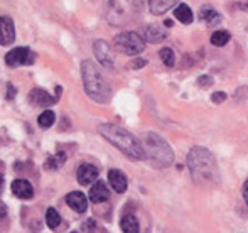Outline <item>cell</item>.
<instances>
[{"mask_svg": "<svg viewBox=\"0 0 248 233\" xmlns=\"http://www.w3.org/2000/svg\"><path fill=\"white\" fill-rule=\"evenodd\" d=\"M98 132L101 137L107 139L110 144H113L118 151H122L128 159H132V161H144V159L147 157L145 149H144V145L140 144V140H139L134 134H130L128 130L122 128L120 125L101 124L98 127Z\"/></svg>", "mask_w": 248, "mask_h": 233, "instance_id": "cell-1", "label": "cell"}, {"mask_svg": "<svg viewBox=\"0 0 248 233\" xmlns=\"http://www.w3.org/2000/svg\"><path fill=\"white\" fill-rule=\"evenodd\" d=\"M81 78L83 85H85L86 95L92 100L98 103H107L111 96V88L103 78L101 71L95 66L93 61H83L81 62Z\"/></svg>", "mask_w": 248, "mask_h": 233, "instance_id": "cell-2", "label": "cell"}, {"mask_svg": "<svg viewBox=\"0 0 248 233\" xmlns=\"http://www.w3.org/2000/svg\"><path fill=\"white\" fill-rule=\"evenodd\" d=\"M187 166H189L191 176L196 183L215 181L218 177V164H216L215 155L204 147L191 149L187 154Z\"/></svg>", "mask_w": 248, "mask_h": 233, "instance_id": "cell-3", "label": "cell"}, {"mask_svg": "<svg viewBox=\"0 0 248 233\" xmlns=\"http://www.w3.org/2000/svg\"><path fill=\"white\" fill-rule=\"evenodd\" d=\"M145 154H147L154 168L166 169L172 166L174 162V152L170 145L160 135L154 134V132H149L145 135Z\"/></svg>", "mask_w": 248, "mask_h": 233, "instance_id": "cell-4", "label": "cell"}, {"mask_svg": "<svg viewBox=\"0 0 248 233\" xmlns=\"http://www.w3.org/2000/svg\"><path fill=\"white\" fill-rule=\"evenodd\" d=\"M113 47L118 53L128 54V56H137L145 49V39L139 36L137 32H120L115 36Z\"/></svg>", "mask_w": 248, "mask_h": 233, "instance_id": "cell-5", "label": "cell"}, {"mask_svg": "<svg viewBox=\"0 0 248 233\" xmlns=\"http://www.w3.org/2000/svg\"><path fill=\"white\" fill-rule=\"evenodd\" d=\"M34 53L29 47H16V49L9 51L5 56V62L10 68H17V66L24 64H32L34 62Z\"/></svg>", "mask_w": 248, "mask_h": 233, "instance_id": "cell-6", "label": "cell"}, {"mask_svg": "<svg viewBox=\"0 0 248 233\" xmlns=\"http://www.w3.org/2000/svg\"><path fill=\"white\" fill-rule=\"evenodd\" d=\"M93 53H95L96 59H98V62L101 66H105V68H113V54H111V49L110 46H108V43H105V41H95V44H93Z\"/></svg>", "mask_w": 248, "mask_h": 233, "instance_id": "cell-7", "label": "cell"}, {"mask_svg": "<svg viewBox=\"0 0 248 233\" xmlns=\"http://www.w3.org/2000/svg\"><path fill=\"white\" fill-rule=\"evenodd\" d=\"M98 177V169L93 164H81L76 171V179L81 186H88L92 183H96Z\"/></svg>", "mask_w": 248, "mask_h": 233, "instance_id": "cell-8", "label": "cell"}, {"mask_svg": "<svg viewBox=\"0 0 248 233\" xmlns=\"http://www.w3.org/2000/svg\"><path fill=\"white\" fill-rule=\"evenodd\" d=\"M29 102L32 103L34 107H49V105H52V103L58 102V98L49 95L46 90L36 88L29 93Z\"/></svg>", "mask_w": 248, "mask_h": 233, "instance_id": "cell-9", "label": "cell"}, {"mask_svg": "<svg viewBox=\"0 0 248 233\" xmlns=\"http://www.w3.org/2000/svg\"><path fill=\"white\" fill-rule=\"evenodd\" d=\"M108 183L113 187L115 193H125L128 186L127 176L122 171H118V169H110V171H108Z\"/></svg>", "mask_w": 248, "mask_h": 233, "instance_id": "cell-10", "label": "cell"}, {"mask_svg": "<svg viewBox=\"0 0 248 233\" xmlns=\"http://www.w3.org/2000/svg\"><path fill=\"white\" fill-rule=\"evenodd\" d=\"M12 193L19 200H31L34 196V187L29 181L26 179H16L12 183Z\"/></svg>", "mask_w": 248, "mask_h": 233, "instance_id": "cell-11", "label": "cell"}, {"mask_svg": "<svg viewBox=\"0 0 248 233\" xmlns=\"http://www.w3.org/2000/svg\"><path fill=\"white\" fill-rule=\"evenodd\" d=\"M0 26H2V46H10L16 39V27L10 17L2 16L0 19Z\"/></svg>", "mask_w": 248, "mask_h": 233, "instance_id": "cell-12", "label": "cell"}, {"mask_svg": "<svg viewBox=\"0 0 248 233\" xmlns=\"http://www.w3.org/2000/svg\"><path fill=\"white\" fill-rule=\"evenodd\" d=\"M66 201H68V204L71 206V210L76 211V213H85L86 206H88V200H86L85 194L79 193V191L69 193L68 196H66Z\"/></svg>", "mask_w": 248, "mask_h": 233, "instance_id": "cell-13", "label": "cell"}, {"mask_svg": "<svg viewBox=\"0 0 248 233\" xmlns=\"http://www.w3.org/2000/svg\"><path fill=\"white\" fill-rule=\"evenodd\" d=\"M108 198H110V193H108L105 183L103 181H96L95 186H93L92 191H90V200H92L95 204H100V203L108 201Z\"/></svg>", "mask_w": 248, "mask_h": 233, "instance_id": "cell-14", "label": "cell"}, {"mask_svg": "<svg viewBox=\"0 0 248 233\" xmlns=\"http://www.w3.org/2000/svg\"><path fill=\"white\" fill-rule=\"evenodd\" d=\"M176 3H179V0H149V10L154 16H162Z\"/></svg>", "mask_w": 248, "mask_h": 233, "instance_id": "cell-15", "label": "cell"}, {"mask_svg": "<svg viewBox=\"0 0 248 233\" xmlns=\"http://www.w3.org/2000/svg\"><path fill=\"white\" fill-rule=\"evenodd\" d=\"M166 36L167 32L157 24H150L145 27V41H149V43H159V41L166 39Z\"/></svg>", "mask_w": 248, "mask_h": 233, "instance_id": "cell-16", "label": "cell"}, {"mask_svg": "<svg viewBox=\"0 0 248 233\" xmlns=\"http://www.w3.org/2000/svg\"><path fill=\"white\" fill-rule=\"evenodd\" d=\"M174 17L183 24H191L194 19L193 10H191L189 5H186V3H179V5L174 9Z\"/></svg>", "mask_w": 248, "mask_h": 233, "instance_id": "cell-17", "label": "cell"}, {"mask_svg": "<svg viewBox=\"0 0 248 233\" xmlns=\"http://www.w3.org/2000/svg\"><path fill=\"white\" fill-rule=\"evenodd\" d=\"M199 17H201V20H204L206 24H209V26H213V24H218L219 20H221V16H219V14L216 12L211 5L201 7V10H199Z\"/></svg>", "mask_w": 248, "mask_h": 233, "instance_id": "cell-18", "label": "cell"}, {"mask_svg": "<svg viewBox=\"0 0 248 233\" xmlns=\"http://www.w3.org/2000/svg\"><path fill=\"white\" fill-rule=\"evenodd\" d=\"M122 230L124 233H139L140 232V225H139V220L134 217V215H125L122 218V223H120Z\"/></svg>", "mask_w": 248, "mask_h": 233, "instance_id": "cell-19", "label": "cell"}, {"mask_svg": "<svg viewBox=\"0 0 248 233\" xmlns=\"http://www.w3.org/2000/svg\"><path fill=\"white\" fill-rule=\"evenodd\" d=\"M228 41H230V34L226 32V31H215V32L211 34V44L216 47L226 46Z\"/></svg>", "mask_w": 248, "mask_h": 233, "instance_id": "cell-20", "label": "cell"}, {"mask_svg": "<svg viewBox=\"0 0 248 233\" xmlns=\"http://www.w3.org/2000/svg\"><path fill=\"white\" fill-rule=\"evenodd\" d=\"M46 223L51 230H56V228L61 225V217H59V213L54 208H49V210L46 211Z\"/></svg>", "mask_w": 248, "mask_h": 233, "instance_id": "cell-21", "label": "cell"}, {"mask_svg": "<svg viewBox=\"0 0 248 233\" xmlns=\"http://www.w3.org/2000/svg\"><path fill=\"white\" fill-rule=\"evenodd\" d=\"M54 120H56V113L52 110H46V112H43L39 118H37V124H39L41 128H49L54 124Z\"/></svg>", "mask_w": 248, "mask_h": 233, "instance_id": "cell-22", "label": "cell"}, {"mask_svg": "<svg viewBox=\"0 0 248 233\" xmlns=\"http://www.w3.org/2000/svg\"><path fill=\"white\" fill-rule=\"evenodd\" d=\"M159 56L167 68H172L174 62H176V56H174L172 49H169V47H162V49L159 51Z\"/></svg>", "mask_w": 248, "mask_h": 233, "instance_id": "cell-23", "label": "cell"}, {"mask_svg": "<svg viewBox=\"0 0 248 233\" xmlns=\"http://www.w3.org/2000/svg\"><path fill=\"white\" fill-rule=\"evenodd\" d=\"M64 159H66V155L62 154V152L56 155V157H49L46 161V169H58L59 164H61V162H64Z\"/></svg>", "mask_w": 248, "mask_h": 233, "instance_id": "cell-24", "label": "cell"}, {"mask_svg": "<svg viewBox=\"0 0 248 233\" xmlns=\"http://www.w3.org/2000/svg\"><path fill=\"white\" fill-rule=\"evenodd\" d=\"M225 98H226V93H223V92L213 93V96H211L213 103H221V102H225Z\"/></svg>", "mask_w": 248, "mask_h": 233, "instance_id": "cell-25", "label": "cell"}, {"mask_svg": "<svg viewBox=\"0 0 248 233\" xmlns=\"http://www.w3.org/2000/svg\"><path fill=\"white\" fill-rule=\"evenodd\" d=\"M198 83H199V86H204V88H206V86H209V85H211V83H213V79L209 78V76H201V78L198 79Z\"/></svg>", "mask_w": 248, "mask_h": 233, "instance_id": "cell-26", "label": "cell"}, {"mask_svg": "<svg viewBox=\"0 0 248 233\" xmlns=\"http://www.w3.org/2000/svg\"><path fill=\"white\" fill-rule=\"evenodd\" d=\"M7 90H9V92H7V98L9 100H12L14 96H16V93H17V90L14 88L12 85H7Z\"/></svg>", "mask_w": 248, "mask_h": 233, "instance_id": "cell-27", "label": "cell"}, {"mask_svg": "<svg viewBox=\"0 0 248 233\" xmlns=\"http://www.w3.org/2000/svg\"><path fill=\"white\" fill-rule=\"evenodd\" d=\"M242 193H243V200H245V201H247V204H248V179L245 181V184H243Z\"/></svg>", "mask_w": 248, "mask_h": 233, "instance_id": "cell-28", "label": "cell"}, {"mask_svg": "<svg viewBox=\"0 0 248 233\" xmlns=\"http://www.w3.org/2000/svg\"><path fill=\"white\" fill-rule=\"evenodd\" d=\"M145 64V61H144V59H139V61H134V62H132V68H140V66H144Z\"/></svg>", "mask_w": 248, "mask_h": 233, "instance_id": "cell-29", "label": "cell"}, {"mask_svg": "<svg viewBox=\"0 0 248 233\" xmlns=\"http://www.w3.org/2000/svg\"><path fill=\"white\" fill-rule=\"evenodd\" d=\"M71 233H76V232H71Z\"/></svg>", "mask_w": 248, "mask_h": 233, "instance_id": "cell-30", "label": "cell"}]
</instances>
